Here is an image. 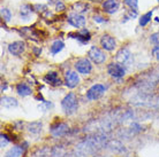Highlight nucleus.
<instances>
[{"label":"nucleus","instance_id":"nucleus-1","mask_svg":"<svg viewBox=\"0 0 159 157\" xmlns=\"http://www.w3.org/2000/svg\"><path fill=\"white\" fill-rule=\"evenodd\" d=\"M77 106H79L77 104V99H76V95L74 93L67 94L61 101V107L67 115L74 114L77 110Z\"/></svg>","mask_w":159,"mask_h":157},{"label":"nucleus","instance_id":"nucleus-19","mask_svg":"<svg viewBox=\"0 0 159 157\" xmlns=\"http://www.w3.org/2000/svg\"><path fill=\"white\" fill-rule=\"evenodd\" d=\"M65 47V44L64 41H61V40H56V41H53V44L51 45V53L53 55L58 54L59 52H61L64 49Z\"/></svg>","mask_w":159,"mask_h":157},{"label":"nucleus","instance_id":"nucleus-29","mask_svg":"<svg viewBox=\"0 0 159 157\" xmlns=\"http://www.w3.org/2000/svg\"><path fill=\"white\" fill-rule=\"evenodd\" d=\"M65 5L60 1V2H58V4L56 5V9H57V12H64L65 11Z\"/></svg>","mask_w":159,"mask_h":157},{"label":"nucleus","instance_id":"nucleus-24","mask_svg":"<svg viewBox=\"0 0 159 157\" xmlns=\"http://www.w3.org/2000/svg\"><path fill=\"white\" fill-rule=\"evenodd\" d=\"M29 127H30V129H29L30 132H32V133H38V132L42 130V123H32Z\"/></svg>","mask_w":159,"mask_h":157},{"label":"nucleus","instance_id":"nucleus-7","mask_svg":"<svg viewBox=\"0 0 159 157\" xmlns=\"http://www.w3.org/2000/svg\"><path fill=\"white\" fill-rule=\"evenodd\" d=\"M80 77L75 71H67L65 75V84L68 88H74L79 85Z\"/></svg>","mask_w":159,"mask_h":157},{"label":"nucleus","instance_id":"nucleus-12","mask_svg":"<svg viewBox=\"0 0 159 157\" xmlns=\"http://www.w3.org/2000/svg\"><path fill=\"white\" fill-rule=\"evenodd\" d=\"M69 37L75 38V39H77L82 44H87L88 41L90 40V37H91V36H90V32L84 28L82 30H80L79 32H76V33H69Z\"/></svg>","mask_w":159,"mask_h":157},{"label":"nucleus","instance_id":"nucleus-5","mask_svg":"<svg viewBox=\"0 0 159 157\" xmlns=\"http://www.w3.org/2000/svg\"><path fill=\"white\" fill-rule=\"evenodd\" d=\"M75 68L77 72L82 74V75H89L92 70V66L89 59H80L76 61Z\"/></svg>","mask_w":159,"mask_h":157},{"label":"nucleus","instance_id":"nucleus-2","mask_svg":"<svg viewBox=\"0 0 159 157\" xmlns=\"http://www.w3.org/2000/svg\"><path fill=\"white\" fill-rule=\"evenodd\" d=\"M89 55V57L91 61L96 63V64H102L103 62H105V60H106V55L104 53L103 51H100L98 47H96V46H92L90 48V51L88 53Z\"/></svg>","mask_w":159,"mask_h":157},{"label":"nucleus","instance_id":"nucleus-26","mask_svg":"<svg viewBox=\"0 0 159 157\" xmlns=\"http://www.w3.org/2000/svg\"><path fill=\"white\" fill-rule=\"evenodd\" d=\"M150 41L155 45H159V32H155L150 36Z\"/></svg>","mask_w":159,"mask_h":157},{"label":"nucleus","instance_id":"nucleus-25","mask_svg":"<svg viewBox=\"0 0 159 157\" xmlns=\"http://www.w3.org/2000/svg\"><path fill=\"white\" fill-rule=\"evenodd\" d=\"M125 4L127 5L128 7H130L131 9H135L137 11V7H139V0H123Z\"/></svg>","mask_w":159,"mask_h":157},{"label":"nucleus","instance_id":"nucleus-22","mask_svg":"<svg viewBox=\"0 0 159 157\" xmlns=\"http://www.w3.org/2000/svg\"><path fill=\"white\" fill-rule=\"evenodd\" d=\"M34 9H35L36 12L40 13V14H48V6H46V5L37 4L34 6Z\"/></svg>","mask_w":159,"mask_h":157},{"label":"nucleus","instance_id":"nucleus-3","mask_svg":"<svg viewBox=\"0 0 159 157\" xmlns=\"http://www.w3.org/2000/svg\"><path fill=\"white\" fill-rule=\"evenodd\" d=\"M105 92V87L102 85V84H96L93 86H91L87 92V99L90 100V101H93V100H97L99 99L102 95L104 94Z\"/></svg>","mask_w":159,"mask_h":157},{"label":"nucleus","instance_id":"nucleus-6","mask_svg":"<svg viewBox=\"0 0 159 157\" xmlns=\"http://www.w3.org/2000/svg\"><path fill=\"white\" fill-rule=\"evenodd\" d=\"M67 22L74 28H81L85 25V17L79 13H72L68 15Z\"/></svg>","mask_w":159,"mask_h":157},{"label":"nucleus","instance_id":"nucleus-30","mask_svg":"<svg viewBox=\"0 0 159 157\" xmlns=\"http://www.w3.org/2000/svg\"><path fill=\"white\" fill-rule=\"evenodd\" d=\"M152 54H153V56L159 61V45H157V46L152 49Z\"/></svg>","mask_w":159,"mask_h":157},{"label":"nucleus","instance_id":"nucleus-13","mask_svg":"<svg viewBox=\"0 0 159 157\" xmlns=\"http://www.w3.org/2000/svg\"><path fill=\"white\" fill-rule=\"evenodd\" d=\"M43 79L44 82L48 84V85H51V86H60L61 85V80L58 77V74L54 72V71H51V72L46 74V75L44 76Z\"/></svg>","mask_w":159,"mask_h":157},{"label":"nucleus","instance_id":"nucleus-17","mask_svg":"<svg viewBox=\"0 0 159 157\" xmlns=\"http://www.w3.org/2000/svg\"><path fill=\"white\" fill-rule=\"evenodd\" d=\"M32 12H34V8H32L30 5H23V6H21V8H20L21 19L28 20L29 17L32 15Z\"/></svg>","mask_w":159,"mask_h":157},{"label":"nucleus","instance_id":"nucleus-8","mask_svg":"<svg viewBox=\"0 0 159 157\" xmlns=\"http://www.w3.org/2000/svg\"><path fill=\"white\" fill-rule=\"evenodd\" d=\"M100 46L105 49V51L111 52L113 51L116 46V39L110 35H104L102 38H100Z\"/></svg>","mask_w":159,"mask_h":157},{"label":"nucleus","instance_id":"nucleus-21","mask_svg":"<svg viewBox=\"0 0 159 157\" xmlns=\"http://www.w3.org/2000/svg\"><path fill=\"white\" fill-rule=\"evenodd\" d=\"M151 17H152V12H148L147 14L142 15L141 19H139V25H141V27H145V25L151 21Z\"/></svg>","mask_w":159,"mask_h":157},{"label":"nucleus","instance_id":"nucleus-4","mask_svg":"<svg viewBox=\"0 0 159 157\" xmlns=\"http://www.w3.org/2000/svg\"><path fill=\"white\" fill-rule=\"evenodd\" d=\"M107 72L114 78H121L126 75V69L120 63H110L107 67Z\"/></svg>","mask_w":159,"mask_h":157},{"label":"nucleus","instance_id":"nucleus-9","mask_svg":"<svg viewBox=\"0 0 159 157\" xmlns=\"http://www.w3.org/2000/svg\"><path fill=\"white\" fill-rule=\"evenodd\" d=\"M131 59H133L131 53L127 48H121L116 54V60L120 64H129L131 62Z\"/></svg>","mask_w":159,"mask_h":157},{"label":"nucleus","instance_id":"nucleus-31","mask_svg":"<svg viewBox=\"0 0 159 157\" xmlns=\"http://www.w3.org/2000/svg\"><path fill=\"white\" fill-rule=\"evenodd\" d=\"M93 20H95L96 22H98V23H104V22H105V19L99 15H96L95 17H93Z\"/></svg>","mask_w":159,"mask_h":157},{"label":"nucleus","instance_id":"nucleus-11","mask_svg":"<svg viewBox=\"0 0 159 157\" xmlns=\"http://www.w3.org/2000/svg\"><path fill=\"white\" fill-rule=\"evenodd\" d=\"M119 9L118 0H105L103 4V11L107 14H114Z\"/></svg>","mask_w":159,"mask_h":157},{"label":"nucleus","instance_id":"nucleus-33","mask_svg":"<svg viewBox=\"0 0 159 157\" xmlns=\"http://www.w3.org/2000/svg\"><path fill=\"white\" fill-rule=\"evenodd\" d=\"M157 1H158V2H159V0H157Z\"/></svg>","mask_w":159,"mask_h":157},{"label":"nucleus","instance_id":"nucleus-28","mask_svg":"<svg viewBox=\"0 0 159 157\" xmlns=\"http://www.w3.org/2000/svg\"><path fill=\"white\" fill-rule=\"evenodd\" d=\"M8 142H9V140H8V138L6 137L5 134H1V147H6Z\"/></svg>","mask_w":159,"mask_h":157},{"label":"nucleus","instance_id":"nucleus-23","mask_svg":"<svg viewBox=\"0 0 159 157\" xmlns=\"http://www.w3.org/2000/svg\"><path fill=\"white\" fill-rule=\"evenodd\" d=\"M1 16L6 22H9L12 19V13L8 8H1Z\"/></svg>","mask_w":159,"mask_h":157},{"label":"nucleus","instance_id":"nucleus-27","mask_svg":"<svg viewBox=\"0 0 159 157\" xmlns=\"http://www.w3.org/2000/svg\"><path fill=\"white\" fill-rule=\"evenodd\" d=\"M136 16H137V11H135V9H130V11L127 13V15L125 16V19H126V20H131V19H134V17H136Z\"/></svg>","mask_w":159,"mask_h":157},{"label":"nucleus","instance_id":"nucleus-18","mask_svg":"<svg viewBox=\"0 0 159 157\" xmlns=\"http://www.w3.org/2000/svg\"><path fill=\"white\" fill-rule=\"evenodd\" d=\"M24 148L22 146H16V147H13L12 149H9L6 153L5 157H20L22 154H23Z\"/></svg>","mask_w":159,"mask_h":157},{"label":"nucleus","instance_id":"nucleus-16","mask_svg":"<svg viewBox=\"0 0 159 157\" xmlns=\"http://www.w3.org/2000/svg\"><path fill=\"white\" fill-rule=\"evenodd\" d=\"M16 92L20 96H28V95L31 94V88L24 84V83H20L17 86H16Z\"/></svg>","mask_w":159,"mask_h":157},{"label":"nucleus","instance_id":"nucleus-15","mask_svg":"<svg viewBox=\"0 0 159 157\" xmlns=\"http://www.w3.org/2000/svg\"><path fill=\"white\" fill-rule=\"evenodd\" d=\"M1 106L4 108L11 109V108H15L17 106V100L12 96H2L1 98Z\"/></svg>","mask_w":159,"mask_h":157},{"label":"nucleus","instance_id":"nucleus-14","mask_svg":"<svg viewBox=\"0 0 159 157\" xmlns=\"http://www.w3.org/2000/svg\"><path fill=\"white\" fill-rule=\"evenodd\" d=\"M68 126L65 124V123H57L54 125H52L51 127V133L54 135V137H61L66 133Z\"/></svg>","mask_w":159,"mask_h":157},{"label":"nucleus","instance_id":"nucleus-10","mask_svg":"<svg viewBox=\"0 0 159 157\" xmlns=\"http://www.w3.org/2000/svg\"><path fill=\"white\" fill-rule=\"evenodd\" d=\"M25 49V44L23 41H14V43L9 44L8 46V52L14 56H19L24 52Z\"/></svg>","mask_w":159,"mask_h":157},{"label":"nucleus","instance_id":"nucleus-32","mask_svg":"<svg viewBox=\"0 0 159 157\" xmlns=\"http://www.w3.org/2000/svg\"><path fill=\"white\" fill-rule=\"evenodd\" d=\"M48 1L50 2V4H54V5H57L58 2H60L61 0H48Z\"/></svg>","mask_w":159,"mask_h":157},{"label":"nucleus","instance_id":"nucleus-20","mask_svg":"<svg viewBox=\"0 0 159 157\" xmlns=\"http://www.w3.org/2000/svg\"><path fill=\"white\" fill-rule=\"evenodd\" d=\"M88 8H89V5L87 2H83V1H80V2H76V4L73 5V9L75 11V13H79V14L88 12L89 11Z\"/></svg>","mask_w":159,"mask_h":157}]
</instances>
